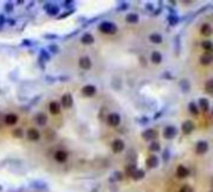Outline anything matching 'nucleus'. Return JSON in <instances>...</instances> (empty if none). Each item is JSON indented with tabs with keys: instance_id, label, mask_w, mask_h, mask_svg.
Returning <instances> with one entry per match:
<instances>
[{
	"instance_id": "f257e3e1",
	"label": "nucleus",
	"mask_w": 213,
	"mask_h": 192,
	"mask_svg": "<svg viewBox=\"0 0 213 192\" xmlns=\"http://www.w3.org/2000/svg\"><path fill=\"white\" fill-rule=\"evenodd\" d=\"M100 30L105 34H113V33H116L117 27L111 23H102L100 25Z\"/></svg>"
},
{
	"instance_id": "f03ea898",
	"label": "nucleus",
	"mask_w": 213,
	"mask_h": 192,
	"mask_svg": "<svg viewBox=\"0 0 213 192\" xmlns=\"http://www.w3.org/2000/svg\"><path fill=\"white\" fill-rule=\"evenodd\" d=\"M208 150V144L204 142V141H199L197 145H196V152L202 155V154H206Z\"/></svg>"
},
{
	"instance_id": "7ed1b4c3",
	"label": "nucleus",
	"mask_w": 213,
	"mask_h": 192,
	"mask_svg": "<svg viewBox=\"0 0 213 192\" xmlns=\"http://www.w3.org/2000/svg\"><path fill=\"white\" fill-rule=\"evenodd\" d=\"M176 133H177V131H176V127H173V126H167L163 131V135L166 139H173Z\"/></svg>"
},
{
	"instance_id": "20e7f679",
	"label": "nucleus",
	"mask_w": 213,
	"mask_h": 192,
	"mask_svg": "<svg viewBox=\"0 0 213 192\" xmlns=\"http://www.w3.org/2000/svg\"><path fill=\"white\" fill-rule=\"evenodd\" d=\"M120 116L117 114H110L109 117H107V122H109V125L110 126H117L118 123H120Z\"/></svg>"
},
{
	"instance_id": "39448f33",
	"label": "nucleus",
	"mask_w": 213,
	"mask_h": 192,
	"mask_svg": "<svg viewBox=\"0 0 213 192\" xmlns=\"http://www.w3.org/2000/svg\"><path fill=\"white\" fill-rule=\"evenodd\" d=\"M125 148V144L122 140H115L112 142V150L113 152H121V151Z\"/></svg>"
},
{
	"instance_id": "423d86ee",
	"label": "nucleus",
	"mask_w": 213,
	"mask_h": 192,
	"mask_svg": "<svg viewBox=\"0 0 213 192\" xmlns=\"http://www.w3.org/2000/svg\"><path fill=\"white\" fill-rule=\"evenodd\" d=\"M176 175L180 178H184V177H187L190 175V170L187 167H184V166H178L177 170H176Z\"/></svg>"
},
{
	"instance_id": "0eeeda50",
	"label": "nucleus",
	"mask_w": 213,
	"mask_h": 192,
	"mask_svg": "<svg viewBox=\"0 0 213 192\" xmlns=\"http://www.w3.org/2000/svg\"><path fill=\"white\" fill-rule=\"evenodd\" d=\"M193 130H194V125H193L191 121H184L182 123V131H183V133H191Z\"/></svg>"
},
{
	"instance_id": "6e6552de",
	"label": "nucleus",
	"mask_w": 213,
	"mask_h": 192,
	"mask_svg": "<svg viewBox=\"0 0 213 192\" xmlns=\"http://www.w3.org/2000/svg\"><path fill=\"white\" fill-rule=\"evenodd\" d=\"M213 60V55L212 52H204V55L201 56V64L202 65H209Z\"/></svg>"
},
{
	"instance_id": "1a4fd4ad",
	"label": "nucleus",
	"mask_w": 213,
	"mask_h": 192,
	"mask_svg": "<svg viewBox=\"0 0 213 192\" xmlns=\"http://www.w3.org/2000/svg\"><path fill=\"white\" fill-rule=\"evenodd\" d=\"M61 104L64 107H70L72 105V98H71V95L69 94H66L62 96V99H61Z\"/></svg>"
},
{
	"instance_id": "9d476101",
	"label": "nucleus",
	"mask_w": 213,
	"mask_h": 192,
	"mask_svg": "<svg viewBox=\"0 0 213 192\" xmlns=\"http://www.w3.org/2000/svg\"><path fill=\"white\" fill-rule=\"evenodd\" d=\"M156 131L155 130H146L143 133H142V137H143V139L145 140H155L156 139Z\"/></svg>"
},
{
	"instance_id": "9b49d317",
	"label": "nucleus",
	"mask_w": 213,
	"mask_h": 192,
	"mask_svg": "<svg viewBox=\"0 0 213 192\" xmlns=\"http://www.w3.org/2000/svg\"><path fill=\"white\" fill-rule=\"evenodd\" d=\"M28 137H29V140H31V141H37V140L40 139V133H39L37 130L30 129V130L28 131Z\"/></svg>"
},
{
	"instance_id": "f8f14e48",
	"label": "nucleus",
	"mask_w": 213,
	"mask_h": 192,
	"mask_svg": "<svg viewBox=\"0 0 213 192\" xmlns=\"http://www.w3.org/2000/svg\"><path fill=\"white\" fill-rule=\"evenodd\" d=\"M55 160L59 161V162L66 161V160H68V152H65V151H62V150L58 151V152L55 154Z\"/></svg>"
},
{
	"instance_id": "ddd939ff",
	"label": "nucleus",
	"mask_w": 213,
	"mask_h": 192,
	"mask_svg": "<svg viewBox=\"0 0 213 192\" xmlns=\"http://www.w3.org/2000/svg\"><path fill=\"white\" fill-rule=\"evenodd\" d=\"M80 67L84 69V70H87V69L91 67V60L89 58H82V59H80Z\"/></svg>"
},
{
	"instance_id": "4468645a",
	"label": "nucleus",
	"mask_w": 213,
	"mask_h": 192,
	"mask_svg": "<svg viewBox=\"0 0 213 192\" xmlns=\"http://www.w3.org/2000/svg\"><path fill=\"white\" fill-rule=\"evenodd\" d=\"M82 92H84V95H86V96H92V95L96 92V89H95V86H92V85H87V86L84 87Z\"/></svg>"
},
{
	"instance_id": "2eb2a0df",
	"label": "nucleus",
	"mask_w": 213,
	"mask_h": 192,
	"mask_svg": "<svg viewBox=\"0 0 213 192\" xmlns=\"http://www.w3.org/2000/svg\"><path fill=\"white\" fill-rule=\"evenodd\" d=\"M5 122L8 123V125H14V123L18 122V116L14 115V114H10L5 117Z\"/></svg>"
},
{
	"instance_id": "dca6fc26",
	"label": "nucleus",
	"mask_w": 213,
	"mask_h": 192,
	"mask_svg": "<svg viewBox=\"0 0 213 192\" xmlns=\"http://www.w3.org/2000/svg\"><path fill=\"white\" fill-rule=\"evenodd\" d=\"M201 33H202L204 36H209L213 31H212V27H211L208 24H203V25L201 26Z\"/></svg>"
},
{
	"instance_id": "f3484780",
	"label": "nucleus",
	"mask_w": 213,
	"mask_h": 192,
	"mask_svg": "<svg viewBox=\"0 0 213 192\" xmlns=\"http://www.w3.org/2000/svg\"><path fill=\"white\" fill-rule=\"evenodd\" d=\"M146 163H147V166L148 167H156L157 165H158V160H157V157L156 156H151V157H148L147 158V161H146Z\"/></svg>"
},
{
	"instance_id": "a211bd4d",
	"label": "nucleus",
	"mask_w": 213,
	"mask_h": 192,
	"mask_svg": "<svg viewBox=\"0 0 213 192\" xmlns=\"http://www.w3.org/2000/svg\"><path fill=\"white\" fill-rule=\"evenodd\" d=\"M49 108H50V111L54 114V115H56V114L60 112V105H59L58 102H51V104L49 105Z\"/></svg>"
},
{
	"instance_id": "6ab92c4d",
	"label": "nucleus",
	"mask_w": 213,
	"mask_h": 192,
	"mask_svg": "<svg viewBox=\"0 0 213 192\" xmlns=\"http://www.w3.org/2000/svg\"><path fill=\"white\" fill-rule=\"evenodd\" d=\"M151 60H152V62H155V64H159L162 61V55L159 54V52H157V51H155L153 54H152V56H151Z\"/></svg>"
},
{
	"instance_id": "aec40b11",
	"label": "nucleus",
	"mask_w": 213,
	"mask_h": 192,
	"mask_svg": "<svg viewBox=\"0 0 213 192\" xmlns=\"http://www.w3.org/2000/svg\"><path fill=\"white\" fill-rule=\"evenodd\" d=\"M202 48L206 50V52H212V50H213V45L208 40H206L204 43H202Z\"/></svg>"
},
{
	"instance_id": "412c9836",
	"label": "nucleus",
	"mask_w": 213,
	"mask_h": 192,
	"mask_svg": "<svg viewBox=\"0 0 213 192\" xmlns=\"http://www.w3.org/2000/svg\"><path fill=\"white\" fill-rule=\"evenodd\" d=\"M36 122L39 123V125H45L46 123V116L44 114H39L36 116Z\"/></svg>"
},
{
	"instance_id": "4be33fe9",
	"label": "nucleus",
	"mask_w": 213,
	"mask_h": 192,
	"mask_svg": "<svg viewBox=\"0 0 213 192\" xmlns=\"http://www.w3.org/2000/svg\"><path fill=\"white\" fill-rule=\"evenodd\" d=\"M199 105H201V108L203 110V111H208V108H209V104L206 99H201L199 100Z\"/></svg>"
},
{
	"instance_id": "5701e85b",
	"label": "nucleus",
	"mask_w": 213,
	"mask_h": 192,
	"mask_svg": "<svg viewBox=\"0 0 213 192\" xmlns=\"http://www.w3.org/2000/svg\"><path fill=\"white\" fill-rule=\"evenodd\" d=\"M204 87H206V91H207L208 94H213V80H208V81L206 82Z\"/></svg>"
},
{
	"instance_id": "b1692460",
	"label": "nucleus",
	"mask_w": 213,
	"mask_h": 192,
	"mask_svg": "<svg viewBox=\"0 0 213 192\" xmlns=\"http://www.w3.org/2000/svg\"><path fill=\"white\" fill-rule=\"evenodd\" d=\"M150 39H151L152 43H156V44H158V43H161V41H162V36H161V35H158V34H153V35H151Z\"/></svg>"
},
{
	"instance_id": "393cba45",
	"label": "nucleus",
	"mask_w": 213,
	"mask_h": 192,
	"mask_svg": "<svg viewBox=\"0 0 213 192\" xmlns=\"http://www.w3.org/2000/svg\"><path fill=\"white\" fill-rule=\"evenodd\" d=\"M92 41H94V37H92L90 34H86L82 36V43L84 44H91Z\"/></svg>"
},
{
	"instance_id": "a878e982",
	"label": "nucleus",
	"mask_w": 213,
	"mask_h": 192,
	"mask_svg": "<svg viewBox=\"0 0 213 192\" xmlns=\"http://www.w3.org/2000/svg\"><path fill=\"white\" fill-rule=\"evenodd\" d=\"M138 20V16L136 15V14H130V15L127 16V21L128 23H136Z\"/></svg>"
},
{
	"instance_id": "bb28decb",
	"label": "nucleus",
	"mask_w": 213,
	"mask_h": 192,
	"mask_svg": "<svg viewBox=\"0 0 213 192\" xmlns=\"http://www.w3.org/2000/svg\"><path fill=\"white\" fill-rule=\"evenodd\" d=\"M143 171H141V170H136L135 171V173L134 175H132V176H134V178H135V180H138V178H141V177H143Z\"/></svg>"
},
{
	"instance_id": "cd10ccee",
	"label": "nucleus",
	"mask_w": 213,
	"mask_h": 192,
	"mask_svg": "<svg viewBox=\"0 0 213 192\" xmlns=\"http://www.w3.org/2000/svg\"><path fill=\"white\" fill-rule=\"evenodd\" d=\"M180 192H193V188L191 186H188V185H184V186L181 187Z\"/></svg>"
},
{
	"instance_id": "c85d7f7f",
	"label": "nucleus",
	"mask_w": 213,
	"mask_h": 192,
	"mask_svg": "<svg viewBox=\"0 0 213 192\" xmlns=\"http://www.w3.org/2000/svg\"><path fill=\"white\" fill-rule=\"evenodd\" d=\"M190 111H191L192 114H194V115H197V114H198V108H197V106H196L193 102H191V104H190Z\"/></svg>"
},
{
	"instance_id": "c756f323",
	"label": "nucleus",
	"mask_w": 213,
	"mask_h": 192,
	"mask_svg": "<svg viewBox=\"0 0 213 192\" xmlns=\"http://www.w3.org/2000/svg\"><path fill=\"white\" fill-rule=\"evenodd\" d=\"M150 148H151V151H158V148H159V144H158V142H155V144H152Z\"/></svg>"
},
{
	"instance_id": "7c9ffc66",
	"label": "nucleus",
	"mask_w": 213,
	"mask_h": 192,
	"mask_svg": "<svg viewBox=\"0 0 213 192\" xmlns=\"http://www.w3.org/2000/svg\"><path fill=\"white\" fill-rule=\"evenodd\" d=\"M14 136H16V137H21V136H23V131H21L20 129H16V130L14 131Z\"/></svg>"
},
{
	"instance_id": "2f4dec72",
	"label": "nucleus",
	"mask_w": 213,
	"mask_h": 192,
	"mask_svg": "<svg viewBox=\"0 0 213 192\" xmlns=\"http://www.w3.org/2000/svg\"><path fill=\"white\" fill-rule=\"evenodd\" d=\"M212 187H213V180H212Z\"/></svg>"
},
{
	"instance_id": "473e14b6",
	"label": "nucleus",
	"mask_w": 213,
	"mask_h": 192,
	"mask_svg": "<svg viewBox=\"0 0 213 192\" xmlns=\"http://www.w3.org/2000/svg\"><path fill=\"white\" fill-rule=\"evenodd\" d=\"M212 192H213V191H212Z\"/></svg>"
}]
</instances>
